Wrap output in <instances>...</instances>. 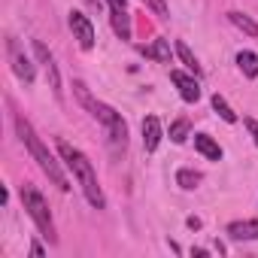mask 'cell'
Listing matches in <instances>:
<instances>
[{"instance_id": "1", "label": "cell", "mask_w": 258, "mask_h": 258, "mask_svg": "<svg viewBox=\"0 0 258 258\" xmlns=\"http://www.w3.org/2000/svg\"><path fill=\"white\" fill-rule=\"evenodd\" d=\"M16 131H19V140L28 146V152H31V158L40 164V170L61 188V191H70V179L64 176V170H61V164H58V158L46 149V143L37 137V131L31 127V121L28 118H22V115H16Z\"/></svg>"}, {"instance_id": "2", "label": "cell", "mask_w": 258, "mask_h": 258, "mask_svg": "<svg viewBox=\"0 0 258 258\" xmlns=\"http://www.w3.org/2000/svg\"><path fill=\"white\" fill-rule=\"evenodd\" d=\"M58 155H61V158H64V164L73 170V176L79 179V185H82V191H85L88 204H91L94 210H103V207H106V198H103V188H100V182H97L94 164H91L79 149H73V146H70V143H64V140H58Z\"/></svg>"}, {"instance_id": "3", "label": "cell", "mask_w": 258, "mask_h": 258, "mask_svg": "<svg viewBox=\"0 0 258 258\" xmlns=\"http://www.w3.org/2000/svg\"><path fill=\"white\" fill-rule=\"evenodd\" d=\"M73 91H76V97H79V103L106 127V134H109V140H112V146H124L127 143V124H124V118L112 109V106H106V103H100V100H94L91 97V91H88V85L82 82V79H76L73 82Z\"/></svg>"}, {"instance_id": "4", "label": "cell", "mask_w": 258, "mask_h": 258, "mask_svg": "<svg viewBox=\"0 0 258 258\" xmlns=\"http://www.w3.org/2000/svg\"><path fill=\"white\" fill-rule=\"evenodd\" d=\"M22 204H25V210L31 213V219L37 222V228L43 231V237H49V240L55 243L58 237H55V222H52V213H49L46 198H43L34 185H22Z\"/></svg>"}, {"instance_id": "5", "label": "cell", "mask_w": 258, "mask_h": 258, "mask_svg": "<svg viewBox=\"0 0 258 258\" xmlns=\"http://www.w3.org/2000/svg\"><path fill=\"white\" fill-rule=\"evenodd\" d=\"M70 31H73V40L79 43V49H94V25L88 22V16H82L79 10L70 13Z\"/></svg>"}, {"instance_id": "6", "label": "cell", "mask_w": 258, "mask_h": 258, "mask_svg": "<svg viewBox=\"0 0 258 258\" xmlns=\"http://www.w3.org/2000/svg\"><path fill=\"white\" fill-rule=\"evenodd\" d=\"M7 52H10V61H13V73H16L25 85H31V82H34V76H37V73H34V64H31V58L19 49V43H16V40H7Z\"/></svg>"}, {"instance_id": "7", "label": "cell", "mask_w": 258, "mask_h": 258, "mask_svg": "<svg viewBox=\"0 0 258 258\" xmlns=\"http://www.w3.org/2000/svg\"><path fill=\"white\" fill-rule=\"evenodd\" d=\"M34 55H37V61L46 67V79H49V88L55 91V97H61V76H58V67H55V58H52V52L40 43V40H34Z\"/></svg>"}, {"instance_id": "8", "label": "cell", "mask_w": 258, "mask_h": 258, "mask_svg": "<svg viewBox=\"0 0 258 258\" xmlns=\"http://www.w3.org/2000/svg\"><path fill=\"white\" fill-rule=\"evenodd\" d=\"M170 82L179 88V97H182L185 103H198V100H201V88H198V79H195V76H188V73H182V70H170Z\"/></svg>"}, {"instance_id": "9", "label": "cell", "mask_w": 258, "mask_h": 258, "mask_svg": "<svg viewBox=\"0 0 258 258\" xmlns=\"http://www.w3.org/2000/svg\"><path fill=\"white\" fill-rule=\"evenodd\" d=\"M161 121H158V115H146L143 118V149L146 152H155L158 149V143H161Z\"/></svg>"}, {"instance_id": "10", "label": "cell", "mask_w": 258, "mask_h": 258, "mask_svg": "<svg viewBox=\"0 0 258 258\" xmlns=\"http://www.w3.org/2000/svg\"><path fill=\"white\" fill-rule=\"evenodd\" d=\"M231 240H258V219H243L228 225Z\"/></svg>"}, {"instance_id": "11", "label": "cell", "mask_w": 258, "mask_h": 258, "mask_svg": "<svg viewBox=\"0 0 258 258\" xmlns=\"http://www.w3.org/2000/svg\"><path fill=\"white\" fill-rule=\"evenodd\" d=\"M195 149H198L204 158H210V161H222V146H219L210 134H195Z\"/></svg>"}, {"instance_id": "12", "label": "cell", "mask_w": 258, "mask_h": 258, "mask_svg": "<svg viewBox=\"0 0 258 258\" xmlns=\"http://www.w3.org/2000/svg\"><path fill=\"white\" fill-rule=\"evenodd\" d=\"M109 22L118 40H131V16H127V10H109Z\"/></svg>"}, {"instance_id": "13", "label": "cell", "mask_w": 258, "mask_h": 258, "mask_svg": "<svg viewBox=\"0 0 258 258\" xmlns=\"http://www.w3.org/2000/svg\"><path fill=\"white\" fill-rule=\"evenodd\" d=\"M143 55H146V58H155L158 64H170V43H167V40H155L152 46L143 49Z\"/></svg>"}, {"instance_id": "14", "label": "cell", "mask_w": 258, "mask_h": 258, "mask_svg": "<svg viewBox=\"0 0 258 258\" xmlns=\"http://www.w3.org/2000/svg\"><path fill=\"white\" fill-rule=\"evenodd\" d=\"M228 19H231V25H234V28H240L243 34H249V37H258V25H255L249 16H243V13L231 10V13H228Z\"/></svg>"}, {"instance_id": "15", "label": "cell", "mask_w": 258, "mask_h": 258, "mask_svg": "<svg viewBox=\"0 0 258 258\" xmlns=\"http://www.w3.org/2000/svg\"><path fill=\"white\" fill-rule=\"evenodd\" d=\"M237 67L243 70V76H258V55L255 52H240L237 55Z\"/></svg>"}, {"instance_id": "16", "label": "cell", "mask_w": 258, "mask_h": 258, "mask_svg": "<svg viewBox=\"0 0 258 258\" xmlns=\"http://www.w3.org/2000/svg\"><path fill=\"white\" fill-rule=\"evenodd\" d=\"M201 179H204V176H201L198 170H188V167H182V170L176 173V185H179V188H185V191L198 188V185H201Z\"/></svg>"}, {"instance_id": "17", "label": "cell", "mask_w": 258, "mask_h": 258, "mask_svg": "<svg viewBox=\"0 0 258 258\" xmlns=\"http://www.w3.org/2000/svg\"><path fill=\"white\" fill-rule=\"evenodd\" d=\"M176 55H179V61H182V64H185V67H188L195 76L201 73V64H198V58L191 55V49H188L185 43H176Z\"/></svg>"}, {"instance_id": "18", "label": "cell", "mask_w": 258, "mask_h": 258, "mask_svg": "<svg viewBox=\"0 0 258 258\" xmlns=\"http://www.w3.org/2000/svg\"><path fill=\"white\" fill-rule=\"evenodd\" d=\"M213 109H216V112H219L228 124H234V121H237V112L225 103V97H222V94H213Z\"/></svg>"}, {"instance_id": "19", "label": "cell", "mask_w": 258, "mask_h": 258, "mask_svg": "<svg viewBox=\"0 0 258 258\" xmlns=\"http://www.w3.org/2000/svg\"><path fill=\"white\" fill-rule=\"evenodd\" d=\"M188 131H191L188 121H185V118H176V121L170 124V140H173V143H185V140H188Z\"/></svg>"}, {"instance_id": "20", "label": "cell", "mask_w": 258, "mask_h": 258, "mask_svg": "<svg viewBox=\"0 0 258 258\" xmlns=\"http://www.w3.org/2000/svg\"><path fill=\"white\" fill-rule=\"evenodd\" d=\"M143 4H146V7H149L155 16H158V19H167V16H170V10H167V4H164V0H143Z\"/></svg>"}, {"instance_id": "21", "label": "cell", "mask_w": 258, "mask_h": 258, "mask_svg": "<svg viewBox=\"0 0 258 258\" xmlns=\"http://www.w3.org/2000/svg\"><path fill=\"white\" fill-rule=\"evenodd\" d=\"M243 124H246V127H249V134H252V140H255V146H258V121H255V118H249V115H246V118H243Z\"/></svg>"}, {"instance_id": "22", "label": "cell", "mask_w": 258, "mask_h": 258, "mask_svg": "<svg viewBox=\"0 0 258 258\" xmlns=\"http://www.w3.org/2000/svg\"><path fill=\"white\" fill-rule=\"evenodd\" d=\"M109 10H127V0H106Z\"/></svg>"}, {"instance_id": "23", "label": "cell", "mask_w": 258, "mask_h": 258, "mask_svg": "<svg viewBox=\"0 0 258 258\" xmlns=\"http://www.w3.org/2000/svg\"><path fill=\"white\" fill-rule=\"evenodd\" d=\"M185 225H188V228H191V231H198V228H201V225H204V222H201V219H198V216H188V219H185Z\"/></svg>"}, {"instance_id": "24", "label": "cell", "mask_w": 258, "mask_h": 258, "mask_svg": "<svg viewBox=\"0 0 258 258\" xmlns=\"http://www.w3.org/2000/svg\"><path fill=\"white\" fill-rule=\"evenodd\" d=\"M31 255H37V258H40V255H46V249H43L40 243H34V246H31Z\"/></svg>"}]
</instances>
